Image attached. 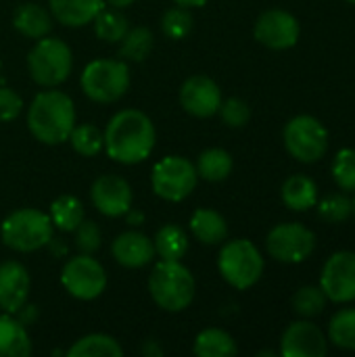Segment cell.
<instances>
[{
	"mask_svg": "<svg viewBox=\"0 0 355 357\" xmlns=\"http://www.w3.org/2000/svg\"><path fill=\"white\" fill-rule=\"evenodd\" d=\"M67 140L71 142L73 151L80 153L82 157H96L105 149V134L92 123L73 126Z\"/></svg>",
	"mask_w": 355,
	"mask_h": 357,
	"instance_id": "cell-30",
	"label": "cell"
},
{
	"mask_svg": "<svg viewBox=\"0 0 355 357\" xmlns=\"http://www.w3.org/2000/svg\"><path fill=\"white\" fill-rule=\"evenodd\" d=\"M94 33L105 40V42H119L128 29H130V23L128 19L119 13V8H100L98 15L94 17Z\"/></svg>",
	"mask_w": 355,
	"mask_h": 357,
	"instance_id": "cell-29",
	"label": "cell"
},
{
	"mask_svg": "<svg viewBox=\"0 0 355 357\" xmlns=\"http://www.w3.org/2000/svg\"><path fill=\"white\" fill-rule=\"evenodd\" d=\"M13 25L25 38L40 40L50 33L52 17L44 6H40L36 2H25V4L17 6V10L13 15Z\"/></svg>",
	"mask_w": 355,
	"mask_h": 357,
	"instance_id": "cell-20",
	"label": "cell"
},
{
	"mask_svg": "<svg viewBox=\"0 0 355 357\" xmlns=\"http://www.w3.org/2000/svg\"><path fill=\"white\" fill-rule=\"evenodd\" d=\"M328 337L331 341L341 349H355V307L341 310L333 316L328 324Z\"/></svg>",
	"mask_w": 355,
	"mask_h": 357,
	"instance_id": "cell-32",
	"label": "cell"
},
{
	"mask_svg": "<svg viewBox=\"0 0 355 357\" xmlns=\"http://www.w3.org/2000/svg\"><path fill=\"white\" fill-rule=\"evenodd\" d=\"M161 29L167 38L172 40H182L190 33L192 29V15L184 6H176L163 13L161 19Z\"/></svg>",
	"mask_w": 355,
	"mask_h": 357,
	"instance_id": "cell-35",
	"label": "cell"
},
{
	"mask_svg": "<svg viewBox=\"0 0 355 357\" xmlns=\"http://www.w3.org/2000/svg\"><path fill=\"white\" fill-rule=\"evenodd\" d=\"M197 180H199L197 167L180 155L163 157L161 161L155 163L151 174V184L155 195L172 203L184 201L195 190Z\"/></svg>",
	"mask_w": 355,
	"mask_h": 357,
	"instance_id": "cell-8",
	"label": "cell"
},
{
	"mask_svg": "<svg viewBox=\"0 0 355 357\" xmlns=\"http://www.w3.org/2000/svg\"><path fill=\"white\" fill-rule=\"evenodd\" d=\"M354 213H355V199H354Z\"/></svg>",
	"mask_w": 355,
	"mask_h": 357,
	"instance_id": "cell-44",
	"label": "cell"
},
{
	"mask_svg": "<svg viewBox=\"0 0 355 357\" xmlns=\"http://www.w3.org/2000/svg\"><path fill=\"white\" fill-rule=\"evenodd\" d=\"M285 146L301 163H316L328 151V132L312 115L293 117L285 128Z\"/></svg>",
	"mask_w": 355,
	"mask_h": 357,
	"instance_id": "cell-9",
	"label": "cell"
},
{
	"mask_svg": "<svg viewBox=\"0 0 355 357\" xmlns=\"http://www.w3.org/2000/svg\"><path fill=\"white\" fill-rule=\"evenodd\" d=\"M218 268L230 287L245 291L262 278L264 257L251 241L236 238L222 247L218 257Z\"/></svg>",
	"mask_w": 355,
	"mask_h": 357,
	"instance_id": "cell-7",
	"label": "cell"
},
{
	"mask_svg": "<svg viewBox=\"0 0 355 357\" xmlns=\"http://www.w3.org/2000/svg\"><path fill=\"white\" fill-rule=\"evenodd\" d=\"M31 354V341L21 320L13 314H0V357H27Z\"/></svg>",
	"mask_w": 355,
	"mask_h": 357,
	"instance_id": "cell-21",
	"label": "cell"
},
{
	"mask_svg": "<svg viewBox=\"0 0 355 357\" xmlns=\"http://www.w3.org/2000/svg\"><path fill=\"white\" fill-rule=\"evenodd\" d=\"M153 245H155V255H159L165 261H180L188 251L186 232L176 224H165L163 228H159Z\"/></svg>",
	"mask_w": 355,
	"mask_h": 357,
	"instance_id": "cell-24",
	"label": "cell"
},
{
	"mask_svg": "<svg viewBox=\"0 0 355 357\" xmlns=\"http://www.w3.org/2000/svg\"><path fill=\"white\" fill-rule=\"evenodd\" d=\"M111 6H115V8H123V6H130L134 0H107Z\"/></svg>",
	"mask_w": 355,
	"mask_h": 357,
	"instance_id": "cell-42",
	"label": "cell"
},
{
	"mask_svg": "<svg viewBox=\"0 0 355 357\" xmlns=\"http://www.w3.org/2000/svg\"><path fill=\"white\" fill-rule=\"evenodd\" d=\"M178 6H184V8H195V6H203L207 0H174Z\"/></svg>",
	"mask_w": 355,
	"mask_h": 357,
	"instance_id": "cell-41",
	"label": "cell"
},
{
	"mask_svg": "<svg viewBox=\"0 0 355 357\" xmlns=\"http://www.w3.org/2000/svg\"><path fill=\"white\" fill-rule=\"evenodd\" d=\"M69 357H121V345L109 335H88L75 341V345L67 351Z\"/></svg>",
	"mask_w": 355,
	"mask_h": 357,
	"instance_id": "cell-28",
	"label": "cell"
},
{
	"mask_svg": "<svg viewBox=\"0 0 355 357\" xmlns=\"http://www.w3.org/2000/svg\"><path fill=\"white\" fill-rule=\"evenodd\" d=\"M320 289L335 303L355 301V253L339 251L324 264Z\"/></svg>",
	"mask_w": 355,
	"mask_h": 357,
	"instance_id": "cell-12",
	"label": "cell"
},
{
	"mask_svg": "<svg viewBox=\"0 0 355 357\" xmlns=\"http://www.w3.org/2000/svg\"><path fill=\"white\" fill-rule=\"evenodd\" d=\"M52 220L50 215L25 207L13 211L0 226L2 243L17 253H31L52 243Z\"/></svg>",
	"mask_w": 355,
	"mask_h": 357,
	"instance_id": "cell-4",
	"label": "cell"
},
{
	"mask_svg": "<svg viewBox=\"0 0 355 357\" xmlns=\"http://www.w3.org/2000/svg\"><path fill=\"white\" fill-rule=\"evenodd\" d=\"M0 71H2V61H0Z\"/></svg>",
	"mask_w": 355,
	"mask_h": 357,
	"instance_id": "cell-43",
	"label": "cell"
},
{
	"mask_svg": "<svg viewBox=\"0 0 355 357\" xmlns=\"http://www.w3.org/2000/svg\"><path fill=\"white\" fill-rule=\"evenodd\" d=\"M105 0H50L52 17L67 27H82L92 23Z\"/></svg>",
	"mask_w": 355,
	"mask_h": 357,
	"instance_id": "cell-19",
	"label": "cell"
},
{
	"mask_svg": "<svg viewBox=\"0 0 355 357\" xmlns=\"http://www.w3.org/2000/svg\"><path fill=\"white\" fill-rule=\"evenodd\" d=\"M326 307V295L320 287H303L293 297V310L303 318H316Z\"/></svg>",
	"mask_w": 355,
	"mask_h": 357,
	"instance_id": "cell-33",
	"label": "cell"
},
{
	"mask_svg": "<svg viewBox=\"0 0 355 357\" xmlns=\"http://www.w3.org/2000/svg\"><path fill=\"white\" fill-rule=\"evenodd\" d=\"M195 354L199 357H232L236 356V343L226 331L207 328L199 333L195 341Z\"/></svg>",
	"mask_w": 355,
	"mask_h": 357,
	"instance_id": "cell-26",
	"label": "cell"
},
{
	"mask_svg": "<svg viewBox=\"0 0 355 357\" xmlns=\"http://www.w3.org/2000/svg\"><path fill=\"white\" fill-rule=\"evenodd\" d=\"M220 115H222L226 126L243 128L251 117V109L243 98H228L220 105Z\"/></svg>",
	"mask_w": 355,
	"mask_h": 357,
	"instance_id": "cell-38",
	"label": "cell"
},
{
	"mask_svg": "<svg viewBox=\"0 0 355 357\" xmlns=\"http://www.w3.org/2000/svg\"><path fill=\"white\" fill-rule=\"evenodd\" d=\"M155 126L146 113L136 109H123L111 117L105 130L107 155L123 165L144 161L155 149Z\"/></svg>",
	"mask_w": 355,
	"mask_h": 357,
	"instance_id": "cell-1",
	"label": "cell"
},
{
	"mask_svg": "<svg viewBox=\"0 0 355 357\" xmlns=\"http://www.w3.org/2000/svg\"><path fill=\"white\" fill-rule=\"evenodd\" d=\"M21 109H23L21 96L15 90H10V88L0 86V123L17 119Z\"/></svg>",
	"mask_w": 355,
	"mask_h": 357,
	"instance_id": "cell-39",
	"label": "cell"
},
{
	"mask_svg": "<svg viewBox=\"0 0 355 357\" xmlns=\"http://www.w3.org/2000/svg\"><path fill=\"white\" fill-rule=\"evenodd\" d=\"M149 291L153 301L165 312H182L195 299V278L180 261L161 259L149 278Z\"/></svg>",
	"mask_w": 355,
	"mask_h": 357,
	"instance_id": "cell-3",
	"label": "cell"
},
{
	"mask_svg": "<svg viewBox=\"0 0 355 357\" xmlns=\"http://www.w3.org/2000/svg\"><path fill=\"white\" fill-rule=\"evenodd\" d=\"M180 105L195 117H211L222 105L220 86L203 73L192 75L180 88Z\"/></svg>",
	"mask_w": 355,
	"mask_h": 357,
	"instance_id": "cell-14",
	"label": "cell"
},
{
	"mask_svg": "<svg viewBox=\"0 0 355 357\" xmlns=\"http://www.w3.org/2000/svg\"><path fill=\"white\" fill-rule=\"evenodd\" d=\"M326 349L324 333L308 320L293 322L280 341V354L285 357H324Z\"/></svg>",
	"mask_w": 355,
	"mask_h": 357,
	"instance_id": "cell-16",
	"label": "cell"
},
{
	"mask_svg": "<svg viewBox=\"0 0 355 357\" xmlns=\"http://www.w3.org/2000/svg\"><path fill=\"white\" fill-rule=\"evenodd\" d=\"M255 38L272 48V50H285L297 44L299 40V21L280 8H272L259 15L255 23Z\"/></svg>",
	"mask_w": 355,
	"mask_h": 357,
	"instance_id": "cell-13",
	"label": "cell"
},
{
	"mask_svg": "<svg viewBox=\"0 0 355 357\" xmlns=\"http://www.w3.org/2000/svg\"><path fill=\"white\" fill-rule=\"evenodd\" d=\"M318 188L316 182L308 176H291L282 184V201L293 211H308L316 205Z\"/></svg>",
	"mask_w": 355,
	"mask_h": 357,
	"instance_id": "cell-23",
	"label": "cell"
},
{
	"mask_svg": "<svg viewBox=\"0 0 355 357\" xmlns=\"http://www.w3.org/2000/svg\"><path fill=\"white\" fill-rule=\"evenodd\" d=\"M84 94L94 102H115L130 88V69L119 59H96L80 77Z\"/></svg>",
	"mask_w": 355,
	"mask_h": 357,
	"instance_id": "cell-6",
	"label": "cell"
},
{
	"mask_svg": "<svg viewBox=\"0 0 355 357\" xmlns=\"http://www.w3.org/2000/svg\"><path fill=\"white\" fill-rule=\"evenodd\" d=\"M90 197L94 207L107 218L126 215L132 207V188L121 176L115 174L96 178L90 188Z\"/></svg>",
	"mask_w": 355,
	"mask_h": 357,
	"instance_id": "cell-15",
	"label": "cell"
},
{
	"mask_svg": "<svg viewBox=\"0 0 355 357\" xmlns=\"http://www.w3.org/2000/svg\"><path fill=\"white\" fill-rule=\"evenodd\" d=\"M126 215H128V222H130L132 226H138V224L144 220V215H142L140 211H136V213H134V211H132V207L128 209V213H126Z\"/></svg>",
	"mask_w": 355,
	"mask_h": 357,
	"instance_id": "cell-40",
	"label": "cell"
},
{
	"mask_svg": "<svg viewBox=\"0 0 355 357\" xmlns=\"http://www.w3.org/2000/svg\"><path fill=\"white\" fill-rule=\"evenodd\" d=\"M331 169L339 188L355 190V149H341Z\"/></svg>",
	"mask_w": 355,
	"mask_h": 357,
	"instance_id": "cell-36",
	"label": "cell"
},
{
	"mask_svg": "<svg viewBox=\"0 0 355 357\" xmlns=\"http://www.w3.org/2000/svg\"><path fill=\"white\" fill-rule=\"evenodd\" d=\"M354 213V201L347 195H328L320 205H318V215L326 224H339L345 222Z\"/></svg>",
	"mask_w": 355,
	"mask_h": 357,
	"instance_id": "cell-34",
	"label": "cell"
},
{
	"mask_svg": "<svg viewBox=\"0 0 355 357\" xmlns=\"http://www.w3.org/2000/svg\"><path fill=\"white\" fill-rule=\"evenodd\" d=\"M75 126L73 100L61 90L40 92L27 111V128L42 144H61Z\"/></svg>",
	"mask_w": 355,
	"mask_h": 357,
	"instance_id": "cell-2",
	"label": "cell"
},
{
	"mask_svg": "<svg viewBox=\"0 0 355 357\" xmlns=\"http://www.w3.org/2000/svg\"><path fill=\"white\" fill-rule=\"evenodd\" d=\"M111 253L115 261L123 268H144L155 257V245L146 234L130 230L113 241Z\"/></svg>",
	"mask_w": 355,
	"mask_h": 357,
	"instance_id": "cell-18",
	"label": "cell"
},
{
	"mask_svg": "<svg viewBox=\"0 0 355 357\" xmlns=\"http://www.w3.org/2000/svg\"><path fill=\"white\" fill-rule=\"evenodd\" d=\"M232 157L224 149H207L197 159V174L207 182H222L232 172Z\"/></svg>",
	"mask_w": 355,
	"mask_h": 357,
	"instance_id": "cell-25",
	"label": "cell"
},
{
	"mask_svg": "<svg viewBox=\"0 0 355 357\" xmlns=\"http://www.w3.org/2000/svg\"><path fill=\"white\" fill-rule=\"evenodd\" d=\"M349 2H354V4H355V0H349Z\"/></svg>",
	"mask_w": 355,
	"mask_h": 357,
	"instance_id": "cell-45",
	"label": "cell"
},
{
	"mask_svg": "<svg viewBox=\"0 0 355 357\" xmlns=\"http://www.w3.org/2000/svg\"><path fill=\"white\" fill-rule=\"evenodd\" d=\"M266 247L268 253L282 264H301L312 255L316 247V236L303 224L297 222L278 224L276 228L270 230L266 238Z\"/></svg>",
	"mask_w": 355,
	"mask_h": 357,
	"instance_id": "cell-11",
	"label": "cell"
},
{
	"mask_svg": "<svg viewBox=\"0 0 355 357\" xmlns=\"http://www.w3.org/2000/svg\"><path fill=\"white\" fill-rule=\"evenodd\" d=\"M119 56L126 61H144L149 52L153 50V33L146 27H134L128 29V33L119 40Z\"/></svg>",
	"mask_w": 355,
	"mask_h": 357,
	"instance_id": "cell-31",
	"label": "cell"
},
{
	"mask_svg": "<svg viewBox=\"0 0 355 357\" xmlns=\"http://www.w3.org/2000/svg\"><path fill=\"white\" fill-rule=\"evenodd\" d=\"M190 232L203 245H220L228 236V224L213 209H197L190 218Z\"/></svg>",
	"mask_w": 355,
	"mask_h": 357,
	"instance_id": "cell-22",
	"label": "cell"
},
{
	"mask_svg": "<svg viewBox=\"0 0 355 357\" xmlns=\"http://www.w3.org/2000/svg\"><path fill=\"white\" fill-rule=\"evenodd\" d=\"M50 220L59 230L73 232L84 222V205L73 195H63L50 205Z\"/></svg>",
	"mask_w": 355,
	"mask_h": 357,
	"instance_id": "cell-27",
	"label": "cell"
},
{
	"mask_svg": "<svg viewBox=\"0 0 355 357\" xmlns=\"http://www.w3.org/2000/svg\"><path fill=\"white\" fill-rule=\"evenodd\" d=\"M73 67L71 48L59 40L44 36L36 42V46L27 54V69L36 84L44 88H54L63 84Z\"/></svg>",
	"mask_w": 355,
	"mask_h": 357,
	"instance_id": "cell-5",
	"label": "cell"
},
{
	"mask_svg": "<svg viewBox=\"0 0 355 357\" xmlns=\"http://www.w3.org/2000/svg\"><path fill=\"white\" fill-rule=\"evenodd\" d=\"M29 274L19 261L0 264V310L6 314H19L25 307L29 295Z\"/></svg>",
	"mask_w": 355,
	"mask_h": 357,
	"instance_id": "cell-17",
	"label": "cell"
},
{
	"mask_svg": "<svg viewBox=\"0 0 355 357\" xmlns=\"http://www.w3.org/2000/svg\"><path fill=\"white\" fill-rule=\"evenodd\" d=\"M73 232H75V247H77L82 253L92 255V253H96V251H98L103 236H100V228H98V224H96V222L84 220V222H82Z\"/></svg>",
	"mask_w": 355,
	"mask_h": 357,
	"instance_id": "cell-37",
	"label": "cell"
},
{
	"mask_svg": "<svg viewBox=\"0 0 355 357\" xmlns=\"http://www.w3.org/2000/svg\"><path fill=\"white\" fill-rule=\"evenodd\" d=\"M61 282L65 291L82 301H92L98 295H103L107 287V274L105 268L92 257V255H77L71 257L61 272Z\"/></svg>",
	"mask_w": 355,
	"mask_h": 357,
	"instance_id": "cell-10",
	"label": "cell"
}]
</instances>
